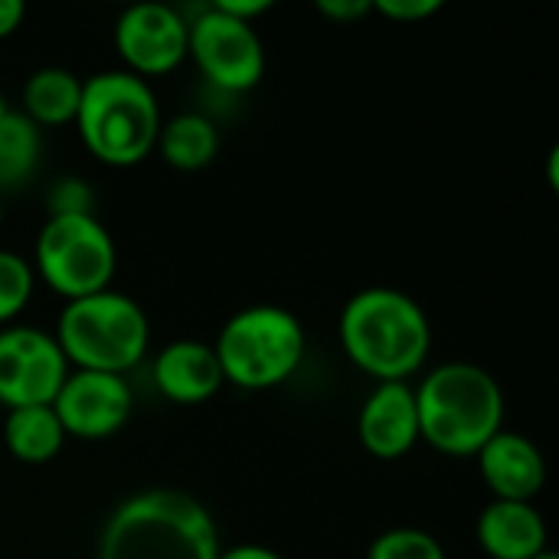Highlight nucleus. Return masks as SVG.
I'll list each match as a JSON object with an SVG mask.
<instances>
[{
    "mask_svg": "<svg viewBox=\"0 0 559 559\" xmlns=\"http://www.w3.org/2000/svg\"><path fill=\"white\" fill-rule=\"evenodd\" d=\"M62 423L56 419L52 406H23V409H7L3 423V445L13 459L26 465H43L52 462L62 445H66Z\"/></svg>",
    "mask_w": 559,
    "mask_h": 559,
    "instance_id": "obj_17",
    "label": "nucleus"
},
{
    "mask_svg": "<svg viewBox=\"0 0 559 559\" xmlns=\"http://www.w3.org/2000/svg\"><path fill=\"white\" fill-rule=\"evenodd\" d=\"M495 501H534L547 481V462L534 439L501 429L475 455Z\"/></svg>",
    "mask_w": 559,
    "mask_h": 559,
    "instance_id": "obj_13",
    "label": "nucleus"
},
{
    "mask_svg": "<svg viewBox=\"0 0 559 559\" xmlns=\"http://www.w3.org/2000/svg\"><path fill=\"white\" fill-rule=\"evenodd\" d=\"M534 559H559L554 550H547V554H540V557H534Z\"/></svg>",
    "mask_w": 559,
    "mask_h": 559,
    "instance_id": "obj_30",
    "label": "nucleus"
},
{
    "mask_svg": "<svg viewBox=\"0 0 559 559\" xmlns=\"http://www.w3.org/2000/svg\"><path fill=\"white\" fill-rule=\"evenodd\" d=\"M360 445L383 462L403 459L419 442L416 393L409 383H377L357 416Z\"/></svg>",
    "mask_w": 559,
    "mask_h": 559,
    "instance_id": "obj_12",
    "label": "nucleus"
},
{
    "mask_svg": "<svg viewBox=\"0 0 559 559\" xmlns=\"http://www.w3.org/2000/svg\"><path fill=\"white\" fill-rule=\"evenodd\" d=\"M69 370L52 334L26 324L0 328V403L7 409L52 406Z\"/></svg>",
    "mask_w": 559,
    "mask_h": 559,
    "instance_id": "obj_9",
    "label": "nucleus"
},
{
    "mask_svg": "<svg viewBox=\"0 0 559 559\" xmlns=\"http://www.w3.org/2000/svg\"><path fill=\"white\" fill-rule=\"evenodd\" d=\"M213 7L233 20H242V23H252L255 16L269 13L272 10V0H213Z\"/></svg>",
    "mask_w": 559,
    "mask_h": 559,
    "instance_id": "obj_25",
    "label": "nucleus"
},
{
    "mask_svg": "<svg viewBox=\"0 0 559 559\" xmlns=\"http://www.w3.org/2000/svg\"><path fill=\"white\" fill-rule=\"evenodd\" d=\"M52 337L72 370L124 377L147 354L151 321L134 298L105 288L88 298L66 301Z\"/></svg>",
    "mask_w": 559,
    "mask_h": 559,
    "instance_id": "obj_5",
    "label": "nucleus"
},
{
    "mask_svg": "<svg viewBox=\"0 0 559 559\" xmlns=\"http://www.w3.org/2000/svg\"><path fill=\"white\" fill-rule=\"evenodd\" d=\"M118 249L95 213L49 216L36 236V275L66 301L111 288Z\"/></svg>",
    "mask_w": 559,
    "mask_h": 559,
    "instance_id": "obj_7",
    "label": "nucleus"
},
{
    "mask_svg": "<svg viewBox=\"0 0 559 559\" xmlns=\"http://www.w3.org/2000/svg\"><path fill=\"white\" fill-rule=\"evenodd\" d=\"M33 288H36L33 262L0 249V328H10L20 318V311L33 298Z\"/></svg>",
    "mask_w": 559,
    "mask_h": 559,
    "instance_id": "obj_20",
    "label": "nucleus"
},
{
    "mask_svg": "<svg viewBox=\"0 0 559 559\" xmlns=\"http://www.w3.org/2000/svg\"><path fill=\"white\" fill-rule=\"evenodd\" d=\"M23 16H26L23 0H0V39L13 36L20 29Z\"/></svg>",
    "mask_w": 559,
    "mask_h": 559,
    "instance_id": "obj_26",
    "label": "nucleus"
},
{
    "mask_svg": "<svg viewBox=\"0 0 559 559\" xmlns=\"http://www.w3.org/2000/svg\"><path fill=\"white\" fill-rule=\"evenodd\" d=\"M475 534L491 559H534L547 554V524L534 501H491L478 514Z\"/></svg>",
    "mask_w": 559,
    "mask_h": 559,
    "instance_id": "obj_15",
    "label": "nucleus"
},
{
    "mask_svg": "<svg viewBox=\"0 0 559 559\" xmlns=\"http://www.w3.org/2000/svg\"><path fill=\"white\" fill-rule=\"evenodd\" d=\"M373 10L390 20H400V23H419V20H429L432 13H439L442 0H373Z\"/></svg>",
    "mask_w": 559,
    "mask_h": 559,
    "instance_id": "obj_23",
    "label": "nucleus"
},
{
    "mask_svg": "<svg viewBox=\"0 0 559 559\" xmlns=\"http://www.w3.org/2000/svg\"><path fill=\"white\" fill-rule=\"evenodd\" d=\"M134 409V396L124 377L98 370H69L66 383L52 400V413L66 436L75 439H108L115 436Z\"/></svg>",
    "mask_w": 559,
    "mask_h": 559,
    "instance_id": "obj_11",
    "label": "nucleus"
},
{
    "mask_svg": "<svg viewBox=\"0 0 559 559\" xmlns=\"http://www.w3.org/2000/svg\"><path fill=\"white\" fill-rule=\"evenodd\" d=\"M0 223H3V193H0Z\"/></svg>",
    "mask_w": 559,
    "mask_h": 559,
    "instance_id": "obj_31",
    "label": "nucleus"
},
{
    "mask_svg": "<svg viewBox=\"0 0 559 559\" xmlns=\"http://www.w3.org/2000/svg\"><path fill=\"white\" fill-rule=\"evenodd\" d=\"M367 559H445V547L429 531L393 527L370 544Z\"/></svg>",
    "mask_w": 559,
    "mask_h": 559,
    "instance_id": "obj_21",
    "label": "nucleus"
},
{
    "mask_svg": "<svg viewBox=\"0 0 559 559\" xmlns=\"http://www.w3.org/2000/svg\"><path fill=\"white\" fill-rule=\"evenodd\" d=\"M305 324L278 305L236 311L213 344L223 380L239 390H272L298 373L305 360Z\"/></svg>",
    "mask_w": 559,
    "mask_h": 559,
    "instance_id": "obj_6",
    "label": "nucleus"
},
{
    "mask_svg": "<svg viewBox=\"0 0 559 559\" xmlns=\"http://www.w3.org/2000/svg\"><path fill=\"white\" fill-rule=\"evenodd\" d=\"M373 10V0H318V13L334 23H354Z\"/></svg>",
    "mask_w": 559,
    "mask_h": 559,
    "instance_id": "obj_24",
    "label": "nucleus"
},
{
    "mask_svg": "<svg viewBox=\"0 0 559 559\" xmlns=\"http://www.w3.org/2000/svg\"><path fill=\"white\" fill-rule=\"evenodd\" d=\"M43 160V131L23 115L7 111L0 118V193L23 187Z\"/></svg>",
    "mask_w": 559,
    "mask_h": 559,
    "instance_id": "obj_19",
    "label": "nucleus"
},
{
    "mask_svg": "<svg viewBox=\"0 0 559 559\" xmlns=\"http://www.w3.org/2000/svg\"><path fill=\"white\" fill-rule=\"evenodd\" d=\"M72 124L95 160L134 167L157 147L164 118L147 79L128 69H108L82 79V102Z\"/></svg>",
    "mask_w": 559,
    "mask_h": 559,
    "instance_id": "obj_4",
    "label": "nucleus"
},
{
    "mask_svg": "<svg viewBox=\"0 0 559 559\" xmlns=\"http://www.w3.org/2000/svg\"><path fill=\"white\" fill-rule=\"evenodd\" d=\"M187 39L190 26L183 13L154 0L121 10L115 23V49L138 79L174 72L187 59Z\"/></svg>",
    "mask_w": 559,
    "mask_h": 559,
    "instance_id": "obj_10",
    "label": "nucleus"
},
{
    "mask_svg": "<svg viewBox=\"0 0 559 559\" xmlns=\"http://www.w3.org/2000/svg\"><path fill=\"white\" fill-rule=\"evenodd\" d=\"M557 164H559V151L554 147V151H550V187H554V190L559 187V183H557Z\"/></svg>",
    "mask_w": 559,
    "mask_h": 559,
    "instance_id": "obj_28",
    "label": "nucleus"
},
{
    "mask_svg": "<svg viewBox=\"0 0 559 559\" xmlns=\"http://www.w3.org/2000/svg\"><path fill=\"white\" fill-rule=\"evenodd\" d=\"M154 151H160V157L177 170H203L219 151V131L206 115L180 111L160 124Z\"/></svg>",
    "mask_w": 559,
    "mask_h": 559,
    "instance_id": "obj_18",
    "label": "nucleus"
},
{
    "mask_svg": "<svg viewBox=\"0 0 559 559\" xmlns=\"http://www.w3.org/2000/svg\"><path fill=\"white\" fill-rule=\"evenodd\" d=\"M154 383L157 390L180 406H200L223 390V370L213 344L203 341H174L154 357Z\"/></svg>",
    "mask_w": 559,
    "mask_h": 559,
    "instance_id": "obj_14",
    "label": "nucleus"
},
{
    "mask_svg": "<svg viewBox=\"0 0 559 559\" xmlns=\"http://www.w3.org/2000/svg\"><path fill=\"white\" fill-rule=\"evenodd\" d=\"M337 337L354 367L377 383H406L432 350V324L416 298L400 288H360L341 311Z\"/></svg>",
    "mask_w": 559,
    "mask_h": 559,
    "instance_id": "obj_2",
    "label": "nucleus"
},
{
    "mask_svg": "<svg viewBox=\"0 0 559 559\" xmlns=\"http://www.w3.org/2000/svg\"><path fill=\"white\" fill-rule=\"evenodd\" d=\"M187 26V56H193L210 85L223 92H249L259 85L265 75V46L252 23L233 20L210 3Z\"/></svg>",
    "mask_w": 559,
    "mask_h": 559,
    "instance_id": "obj_8",
    "label": "nucleus"
},
{
    "mask_svg": "<svg viewBox=\"0 0 559 559\" xmlns=\"http://www.w3.org/2000/svg\"><path fill=\"white\" fill-rule=\"evenodd\" d=\"M219 559H285V557H282V554H275L272 547H262V544H239V547L219 550Z\"/></svg>",
    "mask_w": 559,
    "mask_h": 559,
    "instance_id": "obj_27",
    "label": "nucleus"
},
{
    "mask_svg": "<svg viewBox=\"0 0 559 559\" xmlns=\"http://www.w3.org/2000/svg\"><path fill=\"white\" fill-rule=\"evenodd\" d=\"M219 550L213 514L177 488L128 495L98 537V559H219Z\"/></svg>",
    "mask_w": 559,
    "mask_h": 559,
    "instance_id": "obj_1",
    "label": "nucleus"
},
{
    "mask_svg": "<svg viewBox=\"0 0 559 559\" xmlns=\"http://www.w3.org/2000/svg\"><path fill=\"white\" fill-rule=\"evenodd\" d=\"M82 102V79L62 66H43L23 82V115L36 128H56L75 121Z\"/></svg>",
    "mask_w": 559,
    "mask_h": 559,
    "instance_id": "obj_16",
    "label": "nucleus"
},
{
    "mask_svg": "<svg viewBox=\"0 0 559 559\" xmlns=\"http://www.w3.org/2000/svg\"><path fill=\"white\" fill-rule=\"evenodd\" d=\"M92 190L79 177H62L49 190V216H66V213H92Z\"/></svg>",
    "mask_w": 559,
    "mask_h": 559,
    "instance_id": "obj_22",
    "label": "nucleus"
},
{
    "mask_svg": "<svg viewBox=\"0 0 559 559\" xmlns=\"http://www.w3.org/2000/svg\"><path fill=\"white\" fill-rule=\"evenodd\" d=\"M419 439L452 459H472L504 426V393L498 380L468 360H452L426 373L413 390Z\"/></svg>",
    "mask_w": 559,
    "mask_h": 559,
    "instance_id": "obj_3",
    "label": "nucleus"
},
{
    "mask_svg": "<svg viewBox=\"0 0 559 559\" xmlns=\"http://www.w3.org/2000/svg\"><path fill=\"white\" fill-rule=\"evenodd\" d=\"M7 111H10V105H7V98H3V92H0V118H3Z\"/></svg>",
    "mask_w": 559,
    "mask_h": 559,
    "instance_id": "obj_29",
    "label": "nucleus"
}]
</instances>
